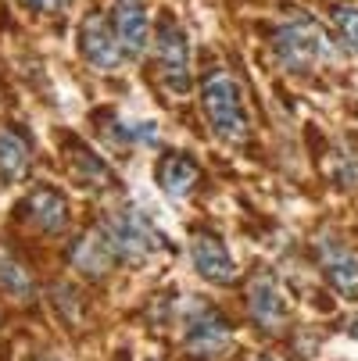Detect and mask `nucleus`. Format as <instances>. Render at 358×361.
<instances>
[{
  "instance_id": "obj_1",
  "label": "nucleus",
  "mask_w": 358,
  "mask_h": 361,
  "mask_svg": "<svg viewBox=\"0 0 358 361\" xmlns=\"http://www.w3.org/2000/svg\"><path fill=\"white\" fill-rule=\"evenodd\" d=\"M201 104H204V118H208L212 133L226 143H244L251 133V118L244 108V90L237 82V75L229 72H212L201 82Z\"/></svg>"
},
{
  "instance_id": "obj_2",
  "label": "nucleus",
  "mask_w": 358,
  "mask_h": 361,
  "mask_svg": "<svg viewBox=\"0 0 358 361\" xmlns=\"http://www.w3.org/2000/svg\"><path fill=\"white\" fill-rule=\"evenodd\" d=\"M97 229L108 236L112 250L119 254V262H147V257H155L165 247L155 222H150L140 208H133V204L112 208L105 219H100Z\"/></svg>"
},
{
  "instance_id": "obj_3",
  "label": "nucleus",
  "mask_w": 358,
  "mask_h": 361,
  "mask_svg": "<svg viewBox=\"0 0 358 361\" xmlns=\"http://www.w3.org/2000/svg\"><path fill=\"white\" fill-rule=\"evenodd\" d=\"M273 47H276L280 61L290 65V68H309V65H319V61H330L333 58L330 36L316 22L304 18V15L283 18L273 29Z\"/></svg>"
},
{
  "instance_id": "obj_4",
  "label": "nucleus",
  "mask_w": 358,
  "mask_h": 361,
  "mask_svg": "<svg viewBox=\"0 0 358 361\" xmlns=\"http://www.w3.org/2000/svg\"><path fill=\"white\" fill-rule=\"evenodd\" d=\"M183 340L190 354L215 361L233 347V329L208 300H190L183 307Z\"/></svg>"
},
{
  "instance_id": "obj_5",
  "label": "nucleus",
  "mask_w": 358,
  "mask_h": 361,
  "mask_svg": "<svg viewBox=\"0 0 358 361\" xmlns=\"http://www.w3.org/2000/svg\"><path fill=\"white\" fill-rule=\"evenodd\" d=\"M155 61H158V79L169 93H186L193 86V79H190V47H186L183 29L172 18L158 25Z\"/></svg>"
},
{
  "instance_id": "obj_6",
  "label": "nucleus",
  "mask_w": 358,
  "mask_h": 361,
  "mask_svg": "<svg viewBox=\"0 0 358 361\" xmlns=\"http://www.w3.org/2000/svg\"><path fill=\"white\" fill-rule=\"evenodd\" d=\"M190 262L197 269V276L204 283H215V286H229L237 279V262L226 247V240L212 229H201L190 236Z\"/></svg>"
},
{
  "instance_id": "obj_7",
  "label": "nucleus",
  "mask_w": 358,
  "mask_h": 361,
  "mask_svg": "<svg viewBox=\"0 0 358 361\" xmlns=\"http://www.w3.org/2000/svg\"><path fill=\"white\" fill-rule=\"evenodd\" d=\"M247 312H251L254 326L273 333V336L287 326V297H283L280 283L269 272L251 276V283H247Z\"/></svg>"
},
{
  "instance_id": "obj_8",
  "label": "nucleus",
  "mask_w": 358,
  "mask_h": 361,
  "mask_svg": "<svg viewBox=\"0 0 358 361\" xmlns=\"http://www.w3.org/2000/svg\"><path fill=\"white\" fill-rule=\"evenodd\" d=\"M79 50H83V58L93 65V68H119L122 65V43L119 36L112 32V25L100 18V15H86L83 25H79Z\"/></svg>"
},
{
  "instance_id": "obj_9",
  "label": "nucleus",
  "mask_w": 358,
  "mask_h": 361,
  "mask_svg": "<svg viewBox=\"0 0 358 361\" xmlns=\"http://www.w3.org/2000/svg\"><path fill=\"white\" fill-rule=\"evenodd\" d=\"M316 247H319V265L333 283V290L344 297H358V254L337 236H319Z\"/></svg>"
},
{
  "instance_id": "obj_10",
  "label": "nucleus",
  "mask_w": 358,
  "mask_h": 361,
  "mask_svg": "<svg viewBox=\"0 0 358 361\" xmlns=\"http://www.w3.org/2000/svg\"><path fill=\"white\" fill-rule=\"evenodd\" d=\"M112 25H115V36H119L126 54L140 58L147 50V43H150V18H147L143 0H119L115 11H112Z\"/></svg>"
},
{
  "instance_id": "obj_11",
  "label": "nucleus",
  "mask_w": 358,
  "mask_h": 361,
  "mask_svg": "<svg viewBox=\"0 0 358 361\" xmlns=\"http://www.w3.org/2000/svg\"><path fill=\"white\" fill-rule=\"evenodd\" d=\"M68 262H72L76 272H83V276H90V279H105V276L112 272V265L119 262V254L112 250V243H108L105 233L93 229V233H86V236H79V240L72 243Z\"/></svg>"
},
{
  "instance_id": "obj_12",
  "label": "nucleus",
  "mask_w": 358,
  "mask_h": 361,
  "mask_svg": "<svg viewBox=\"0 0 358 361\" xmlns=\"http://www.w3.org/2000/svg\"><path fill=\"white\" fill-rule=\"evenodd\" d=\"M25 215L43 233H65V226H68V200L58 190H50V186H36L29 193V200H25Z\"/></svg>"
},
{
  "instance_id": "obj_13",
  "label": "nucleus",
  "mask_w": 358,
  "mask_h": 361,
  "mask_svg": "<svg viewBox=\"0 0 358 361\" xmlns=\"http://www.w3.org/2000/svg\"><path fill=\"white\" fill-rule=\"evenodd\" d=\"M201 179V169L193 165L190 154H179V150H169L165 158L158 161V186L169 193V197H186Z\"/></svg>"
},
{
  "instance_id": "obj_14",
  "label": "nucleus",
  "mask_w": 358,
  "mask_h": 361,
  "mask_svg": "<svg viewBox=\"0 0 358 361\" xmlns=\"http://www.w3.org/2000/svg\"><path fill=\"white\" fill-rule=\"evenodd\" d=\"M0 293L11 297V300H29V297L36 293L32 272L18 262L8 247H0Z\"/></svg>"
},
{
  "instance_id": "obj_15",
  "label": "nucleus",
  "mask_w": 358,
  "mask_h": 361,
  "mask_svg": "<svg viewBox=\"0 0 358 361\" xmlns=\"http://www.w3.org/2000/svg\"><path fill=\"white\" fill-rule=\"evenodd\" d=\"M25 172H29V143L15 129H0V176L15 183Z\"/></svg>"
},
{
  "instance_id": "obj_16",
  "label": "nucleus",
  "mask_w": 358,
  "mask_h": 361,
  "mask_svg": "<svg viewBox=\"0 0 358 361\" xmlns=\"http://www.w3.org/2000/svg\"><path fill=\"white\" fill-rule=\"evenodd\" d=\"M68 169H72V176H76L79 183H86V186H112V183H115L112 169L100 161L97 154H90L86 147H68Z\"/></svg>"
},
{
  "instance_id": "obj_17",
  "label": "nucleus",
  "mask_w": 358,
  "mask_h": 361,
  "mask_svg": "<svg viewBox=\"0 0 358 361\" xmlns=\"http://www.w3.org/2000/svg\"><path fill=\"white\" fill-rule=\"evenodd\" d=\"M333 22L340 29V39L358 54V8H337L333 11Z\"/></svg>"
},
{
  "instance_id": "obj_18",
  "label": "nucleus",
  "mask_w": 358,
  "mask_h": 361,
  "mask_svg": "<svg viewBox=\"0 0 358 361\" xmlns=\"http://www.w3.org/2000/svg\"><path fill=\"white\" fill-rule=\"evenodd\" d=\"M22 4L32 11H58V8H65V0H22Z\"/></svg>"
},
{
  "instance_id": "obj_19",
  "label": "nucleus",
  "mask_w": 358,
  "mask_h": 361,
  "mask_svg": "<svg viewBox=\"0 0 358 361\" xmlns=\"http://www.w3.org/2000/svg\"><path fill=\"white\" fill-rule=\"evenodd\" d=\"M29 361H61V357H54V354H40V357H29Z\"/></svg>"
},
{
  "instance_id": "obj_20",
  "label": "nucleus",
  "mask_w": 358,
  "mask_h": 361,
  "mask_svg": "<svg viewBox=\"0 0 358 361\" xmlns=\"http://www.w3.org/2000/svg\"><path fill=\"white\" fill-rule=\"evenodd\" d=\"M251 361H273V357H251Z\"/></svg>"
}]
</instances>
